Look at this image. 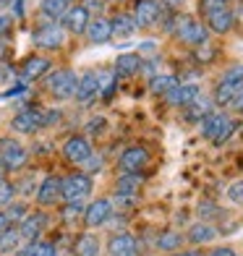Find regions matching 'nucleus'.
I'll list each match as a JSON object with an SVG mask.
<instances>
[{"label":"nucleus","mask_w":243,"mask_h":256,"mask_svg":"<svg viewBox=\"0 0 243 256\" xmlns=\"http://www.w3.org/2000/svg\"><path fill=\"white\" fill-rule=\"evenodd\" d=\"M100 97V74L97 71H86L84 76H78L76 81V94L74 100L78 104H89L92 100Z\"/></svg>","instance_id":"nucleus-15"},{"label":"nucleus","mask_w":243,"mask_h":256,"mask_svg":"<svg viewBox=\"0 0 243 256\" xmlns=\"http://www.w3.org/2000/svg\"><path fill=\"white\" fill-rule=\"evenodd\" d=\"M10 8H14V14H10V16L24 18V0H14V6H10Z\"/></svg>","instance_id":"nucleus-47"},{"label":"nucleus","mask_w":243,"mask_h":256,"mask_svg":"<svg viewBox=\"0 0 243 256\" xmlns=\"http://www.w3.org/2000/svg\"><path fill=\"white\" fill-rule=\"evenodd\" d=\"M10 26H14V16L6 14V10H0V40L10 32Z\"/></svg>","instance_id":"nucleus-42"},{"label":"nucleus","mask_w":243,"mask_h":256,"mask_svg":"<svg viewBox=\"0 0 243 256\" xmlns=\"http://www.w3.org/2000/svg\"><path fill=\"white\" fill-rule=\"evenodd\" d=\"M238 131V123L233 115H228L225 110H212L206 118L202 120V136L206 142H212L214 146L228 144V138Z\"/></svg>","instance_id":"nucleus-1"},{"label":"nucleus","mask_w":243,"mask_h":256,"mask_svg":"<svg viewBox=\"0 0 243 256\" xmlns=\"http://www.w3.org/2000/svg\"><path fill=\"white\" fill-rule=\"evenodd\" d=\"M115 86H118L115 74H100V97L102 100H110L115 94Z\"/></svg>","instance_id":"nucleus-33"},{"label":"nucleus","mask_w":243,"mask_h":256,"mask_svg":"<svg viewBox=\"0 0 243 256\" xmlns=\"http://www.w3.org/2000/svg\"><path fill=\"white\" fill-rule=\"evenodd\" d=\"M86 37H89V42H94V44H105V42H110L112 40V26H110V21L108 18H102V16H97L94 21H89V26H86Z\"/></svg>","instance_id":"nucleus-23"},{"label":"nucleus","mask_w":243,"mask_h":256,"mask_svg":"<svg viewBox=\"0 0 243 256\" xmlns=\"http://www.w3.org/2000/svg\"><path fill=\"white\" fill-rule=\"evenodd\" d=\"M34 199H37L40 209H50L55 204H63L60 196V176H44L34 191Z\"/></svg>","instance_id":"nucleus-9"},{"label":"nucleus","mask_w":243,"mask_h":256,"mask_svg":"<svg viewBox=\"0 0 243 256\" xmlns=\"http://www.w3.org/2000/svg\"><path fill=\"white\" fill-rule=\"evenodd\" d=\"M21 246H24V240H21L18 236V228H6L3 232H0V256H6V254H16Z\"/></svg>","instance_id":"nucleus-29"},{"label":"nucleus","mask_w":243,"mask_h":256,"mask_svg":"<svg viewBox=\"0 0 243 256\" xmlns=\"http://www.w3.org/2000/svg\"><path fill=\"white\" fill-rule=\"evenodd\" d=\"M138 68H142V55H136V52H120L118 58H115L112 74H115V78H131V76L138 74Z\"/></svg>","instance_id":"nucleus-21"},{"label":"nucleus","mask_w":243,"mask_h":256,"mask_svg":"<svg viewBox=\"0 0 243 256\" xmlns=\"http://www.w3.org/2000/svg\"><path fill=\"white\" fill-rule=\"evenodd\" d=\"M24 92H26V84H16V86L6 89L3 94H0V100H14V97H18V94H24Z\"/></svg>","instance_id":"nucleus-44"},{"label":"nucleus","mask_w":243,"mask_h":256,"mask_svg":"<svg viewBox=\"0 0 243 256\" xmlns=\"http://www.w3.org/2000/svg\"><path fill=\"white\" fill-rule=\"evenodd\" d=\"M42 21H60L66 16V10L71 8V0H42Z\"/></svg>","instance_id":"nucleus-26"},{"label":"nucleus","mask_w":243,"mask_h":256,"mask_svg":"<svg viewBox=\"0 0 243 256\" xmlns=\"http://www.w3.org/2000/svg\"><path fill=\"white\" fill-rule=\"evenodd\" d=\"M172 86H178V78L172 76V74H157V76L149 78V92H152V94H157V97H160V94L165 97Z\"/></svg>","instance_id":"nucleus-30"},{"label":"nucleus","mask_w":243,"mask_h":256,"mask_svg":"<svg viewBox=\"0 0 243 256\" xmlns=\"http://www.w3.org/2000/svg\"><path fill=\"white\" fill-rule=\"evenodd\" d=\"M149 160H152V154H149V149L146 146H126L120 157H118V168L120 172H142L146 165H149Z\"/></svg>","instance_id":"nucleus-10"},{"label":"nucleus","mask_w":243,"mask_h":256,"mask_svg":"<svg viewBox=\"0 0 243 256\" xmlns=\"http://www.w3.org/2000/svg\"><path fill=\"white\" fill-rule=\"evenodd\" d=\"M3 212H6V217H8V222H21V220L29 214V206H26L24 202H14V204H8Z\"/></svg>","instance_id":"nucleus-34"},{"label":"nucleus","mask_w":243,"mask_h":256,"mask_svg":"<svg viewBox=\"0 0 243 256\" xmlns=\"http://www.w3.org/2000/svg\"><path fill=\"white\" fill-rule=\"evenodd\" d=\"M210 112H212V100H204V97L199 94V97H196L188 108H186V120H188V123H202Z\"/></svg>","instance_id":"nucleus-28"},{"label":"nucleus","mask_w":243,"mask_h":256,"mask_svg":"<svg viewBox=\"0 0 243 256\" xmlns=\"http://www.w3.org/2000/svg\"><path fill=\"white\" fill-rule=\"evenodd\" d=\"M183 243H186V238H183V232L176 230V228L160 230L154 236V248L162 251V254H176V251L183 248Z\"/></svg>","instance_id":"nucleus-18"},{"label":"nucleus","mask_w":243,"mask_h":256,"mask_svg":"<svg viewBox=\"0 0 243 256\" xmlns=\"http://www.w3.org/2000/svg\"><path fill=\"white\" fill-rule=\"evenodd\" d=\"M84 206L86 204H63V222L66 225H74L84 217Z\"/></svg>","instance_id":"nucleus-35"},{"label":"nucleus","mask_w":243,"mask_h":256,"mask_svg":"<svg viewBox=\"0 0 243 256\" xmlns=\"http://www.w3.org/2000/svg\"><path fill=\"white\" fill-rule=\"evenodd\" d=\"M32 42L37 44L40 50H58L63 48L66 42V32L60 24H55V21H44L42 26H37L32 32Z\"/></svg>","instance_id":"nucleus-5"},{"label":"nucleus","mask_w":243,"mask_h":256,"mask_svg":"<svg viewBox=\"0 0 243 256\" xmlns=\"http://www.w3.org/2000/svg\"><path fill=\"white\" fill-rule=\"evenodd\" d=\"M112 202L110 199H94V202H89L84 206V217H81V222H84L89 230H94V228H102V225H108L110 220H112Z\"/></svg>","instance_id":"nucleus-8"},{"label":"nucleus","mask_w":243,"mask_h":256,"mask_svg":"<svg viewBox=\"0 0 243 256\" xmlns=\"http://www.w3.org/2000/svg\"><path fill=\"white\" fill-rule=\"evenodd\" d=\"M16 228H18V236H21V240H24V243L40 240L44 228H48V214H44L42 209H40V212H29Z\"/></svg>","instance_id":"nucleus-13"},{"label":"nucleus","mask_w":243,"mask_h":256,"mask_svg":"<svg viewBox=\"0 0 243 256\" xmlns=\"http://www.w3.org/2000/svg\"><path fill=\"white\" fill-rule=\"evenodd\" d=\"M170 256H202V251L199 248H180V251L170 254Z\"/></svg>","instance_id":"nucleus-48"},{"label":"nucleus","mask_w":243,"mask_h":256,"mask_svg":"<svg viewBox=\"0 0 243 256\" xmlns=\"http://www.w3.org/2000/svg\"><path fill=\"white\" fill-rule=\"evenodd\" d=\"M160 6H162V10H170V14H176V10H180L183 0H160Z\"/></svg>","instance_id":"nucleus-45"},{"label":"nucleus","mask_w":243,"mask_h":256,"mask_svg":"<svg viewBox=\"0 0 243 256\" xmlns=\"http://www.w3.org/2000/svg\"><path fill=\"white\" fill-rule=\"evenodd\" d=\"M18 256H58V246L52 240H32L18 248Z\"/></svg>","instance_id":"nucleus-27"},{"label":"nucleus","mask_w":243,"mask_h":256,"mask_svg":"<svg viewBox=\"0 0 243 256\" xmlns=\"http://www.w3.org/2000/svg\"><path fill=\"white\" fill-rule=\"evenodd\" d=\"M6 228H10V222H8V217H6V212L0 209V232H3Z\"/></svg>","instance_id":"nucleus-49"},{"label":"nucleus","mask_w":243,"mask_h":256,"mask_svg":"<svg viewBox=\"0 0 243 256\" xmlns=\"http://www.w3.org/2000/svg\"><path fill=\"white\" fill-rule=\"evenodd\" d=\"M202 94V89L199 84H194V81H186V84H178V86H172L168 94H165V102L172 104V108H183L186 110L188 104Z\"/></svg>","instance_id":"nucleus-16"},{"label":"nucleus","mask_w":243,"mask_h":256,"mask_svg":"<svg viewBox=\"0 0 243 256\" xmlns=\"http://www.w3.org/2000/svg\"><path fill=\"white\" fill-rule=\"evenodd\" d=\"M240 138H243V128H240Z\"/></svg>","instance_id":"nucleus-52"},{"label":"nucleus","mask_w":243,"mask_h":256,"mask_svg":"<svg viewBox=\"0 0 243 256\" xmlns=\"http://www.w3.org/2000/svg\"><path fill=\"white\" fill-rule=\"evenodd\" d=\"M220 236V230L212 225V222H204V220H196V222L183 232V238H186V243H191L194 248H199V246H206V243H212L217 240Z\"/></svg>","instance_id":"nucleus-14"},{"label":"nucleus","mask_w":243,"mask_h":256,"mask_svg":"<svg viewBox=\"0 0 243 256\" xmlns=\"http://www.w3.org/2000/svg\"><path fill=\"white\" fill-rule=\"evenodd\" d=\"M100 251H102V246L94 232H81L76 238V246H74L76 256H100Z\"/></svg>","instance_id":"nucleus-25"},{"label":"nucleus","mask_w":243,"mask_h":256,"mask_svg":"<svg viewBox=\"0 0 243 256\" xmlns=\"http://www.w3.org/2000/svg\"><path fill=\"white\" fill-rule=\"evenodd\" d=\"M92 176L86 172H68V176L60 178V196H63V204H86V199L92 196Z\"/></svg>","instance_id":"nucleus-2"},{"label":"nucleus","mask_w":243,"mask_h":256,"mask_svg":"<svg viewBox=\"0 0 243 256\" xmlns=\"http://www.w3.org/2000/svg\"><path fill=\"white\" fill-rule=\"evenodd\" d=\"M228 202L230 204H236V206H243V180H236V183H230L228 186Z\"/></svg>","instance_id":"nucleus-37"},{"label":"nucleus","mask_w":243,"mask_h":256,"mask_svg":"<svg viewBox=\"0 0 243 256\" xmlns=\"http://www.w3.org/2000/svg\"><path fill=\"white\" fill-rule=\"evenodd\" d=\"M233 24H236V16H233V10H230L228 6L217 8V10H212V14L206 16V29L214 32V34H228L230 29H233Z\"/></svg>","instance_id":"nucleus-22"},{"label":"nucleus","mask_w":243,"mask_h":256,"mask_svg":"<svg viewBox=\"0 0 243 256\" xmlns=\"http://www.w3.org/2000/svg\"><path fill=\"white\" fill-rule=\"evenodd\" d=\"M76 81L78 76L74 71H68V68H63V71H55L48 76V92L55 97V100H71L76 94Z\"/></svg>","instance_id":"nucleus-6"},{"label":"nucleus","mask_w":243,"mask_h":256,"mask_svg":"<svg viewBox=\"0 0 243 256\" xmlns=\"http://www.w3.org/2000/svg\"><path fill=\"white\" fill-rule=\"evenodd\" d=\"M202 256H238V254H236L233 246H214L212 251H206V254H202Z\"/></svg>","instance_id":"nucleus-43"},{"label":"nucleus","mask_w":243,"mask_h":256,"mask_svg":"<svg viewBox=\"0 0 243 256\" xmlns=\"http://www.w3.org/2000/svg\"><path fill=\"white\" fill-rule=\"evenodd\" d=\"M102 165H105V160H102L100 154L92 152V154L86 157V162L81 165V172H86V176H92V172H100V170H102Z\"/></svg>","instance_id":"nucleus-38"},{"label":"nucleus","mask_w":243,"mask_h":256,"mask_svg":"<svg viewBox=\"0 0 243 256\" xmlns=\"http://www.w3.org/2000/svg\"><path fill=\"white\" fill-rule=\"evenodd\" d=\"M6 176H8V170H6V168H3V165H0V180H8V178H6Z\"/></svg>","instance_id":"nucleus-51"},{"label":"nucleus","mask_w":243,"mask_h":256,"mask_svg":"<svg viewBox=\"0 0 243 256\" xmlns=\"http://www.w3.org/2000/svg\"><path fill=\"white\" fill-rule=\"evenodd\" d=\"M108 256H138V238L128 230H118L108 238Z\"/></svg>","instance_id":"nucleus-11"},{"label":"nucleus","mask_w":243,"mask_h":256,"mask_svg":"<svg viewBox=\"0 0 243 256\" xmlns=\"http://www.w3.org/2000/svg\"><path fill=\"white\" fill-rule=\"evenodd\" d=\"M14 202H16V186L10 180H0V209H6Z\"/></svg>","instance_id":"nucleus-36"},{"label":"nucleus","mask_w":243,"mask_h":256,"mask_svg":"<svg viewBox=\"0 0 243 256\" xmlns=\"http://www.w3.org/2000/svg\"><path fill=\"white\" fill-rule=\"evenodd\" d=\"M42 108H37V104H29V108L24 110H18L14 115V120H10V128H14L16 134L21 136H32V134H37L40 128H42Z\"/></svg>","instance_id":"nucleus-7"},{"label":"nucleus","mask_w":243,"mask_h":256,"mask_svg":"<svg viewBox=\"0 0 243 256\" xmlns=\"http://www.w3.org/2000/svg\"><path fill=\"white\" fill-rule=\"evenodd\" d=\"M176 34H178L180 42L194 44V48H202V44H206V40H210V29L191 16H178L176 18Z\"/></svg>","instance_id":"nucleus-4"},{"label":"nucleus","mask_w":243,"mask_h":256,"mask_svg":"<svg viewBox=\"0 0 243 256\" xmlns=\"http://www.w3.org/2000/svg\"><path fill=\"white\" fill-rule=\"evenodd\" d=\"M138 50H144V52H152V50H154V42H142V44H138Z\"/></svg>","instance_id":"nucleus-50"},{"label":"nucleus","mask_w":243,"mask_h":256,"mask_svg":"<svg viewBox=\"0 0 243 256\" xmlns=\"http://www.w3.org/2000/svg\"><path fill=\"white\" fill-rule=\"evenodd\" d=\"M212 214H222V209H220L217 204H212V202H204V204H199V220H204V222H210V217Z\"/></svg>","instance_id":"nucleus-39"},{"label":"nucleus","mask_w":243,"mask_h":256,"mask_svg":"<svg viewBox=\"0 0 243 256\" xmlns=\"http://www.w3.org/2000/svg\"><path fill=\"white\" fill-rule=\"evenodd\" d=\"M142 186H144V172H120V178L115 180V194L138 196Z\"/></svg>","instance_id":"nucleus-24"},{"label":"nucleus","mask_w":243,"mask_h":256,"mask_svg":"<svg viewBox=\"0 0 243 256\" xmlns=\"http://www.w3.org/2000/svg\"><path fill=\"white\" fill-rule=\"evenodd\" d=\"M220 84H225V86H233V89H243V63L230 66L228 71L222 74V78H220Z\"/></svg>","instance_id":"nucleus-32"},{"label":"nucleus","mask_w":243,"mask_h":256,"mask_svg":"<svg viewBox=\"0 0 243 256\" xmlns=\"http://www.w3.org/2000/svg\"><path fill=\"white\" fill-rule=\"evenodd\" d=\"M81 8H84L86 14H102V10L108 8V0H81Z\"/></svg>","instance_id":"nucleus-40"},{"label":"nucleus","mask_w":243,"mask_h":256,"mask_svg":"<svg viewBox=\"0 0 243 256\" xmlns=\"http://www.w3.org/2000/svg\"><path fill=\"white\" fill-rule=\"evenodd\" d=\"M50 58H42V55H32V58H26L24 63H21V81H37V78H42L44 74L50 71Z\"/></svg>","instance_id":"nucleus-19"},{"label":"nucleus","mask_w":243,"mask_h":256,"mask_svg":"<svg viewBox=\"0 0 243 256\" xmlns=\"http://www.w3.org/2000/svg\"><path fill=\"white\" fill-rule=\"evenodd\" d=\"M110 26H112V34H115V37H131V34L136 32L134 18L126 16V14H118V16H115V18L110 21Z\"/></svg>","instance_id":"nucleus-31"},{"label":"nucleus","mask_w":243,"mask_h":256,"mask_svg":"<svg viewBox=\"0 0 243 256\" xmlns=\"http://www.w3.org/2000/svg\"><path fill=\"white\" fill-rule=\"evenodd\" d=\"M63 21V29L66 32H71V34H84L86 32V26H89V14L81 6H71L66 10V16L60 18Z\"/></svg>","instance_id":"nucleus-20"},{"label":"nucleus","mask_w":243,"mask_h":256,"mask_svg":"<svg viewBox=\"0 0 243 256\" xmlns=\"http://www.w3.org/2000/svg\"><path fill=\"white\" fill-rule=\"evenodd\" d=\"M225 6H228V0H199L202 14H206V16H210L212 10H217V8H225Z\"/></svg>","instance_id":"nucleus-41"},{"label":"nucleus","mask_w":243,"mask_h":256,"mask_svg":"<svg viewBox=\"0 0 243 256\" xmlns=\"http://www.w3.org/2000/svg\"><path fill=\"white\" fill-rule=\"evenodd\" d=\"M228 108L233 110V112H243V89H238V94L233 97V102H230Z\"/></svg>","instance_id":"nucleus-46"},{"label":"nucleus","mask_w":243,"mask_h":256,"mask_svg":"<svg viewBox=\"0 0 243 256\" xmlns=\"http://www.w3.org/2000/svg\"><path fill=\"white\" fill-rule=\"evenodd\" d=\"M134 24L136 29L142 26V29H149V26H154L157 21L162 18V6H160V0H136V8H134Z\"/></svg>","instance_id":"nucleus-12"},{"label":"nucleus","mask_w":243,"mask_h":256,"mask_svg":"<svg viewBox=\"0 0 243 256\" xmlns=\"http://www.w3.org/2000/svg\"><path fill=\"white\" fill-rule=\"evenodd\" d=\"M89 154H92V144H89L86 136H71V138H66V144H63V157H66V162L84 165Z\"/></svg>","instance_id":"nucleus-17"},{"label":"nucleus","mask_w":243,"mask_h":256,"mask_svg":"<svg viewBox=\"0 0 243 256\" xmlns=\"http://www.w3.org/2000/svg\"><path fill=\"white\" fill-rule=\"evenodd\" d=\"M0 165H3L8 172H16V170H24L29 165V152L26 146L14 136H6L0 138Z\"/></svg>","instance_id":"nucleus-3"}]
</instances>
